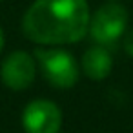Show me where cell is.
<instances>
[{
  "label": "cell",
  "instance_id": "1",
  "mask_svg": "<svg viewBox=\"0 0 133 133\" xmlns=\"http://www.w3.org/2000/svg\"><path fill=\"white\" fill-rule=\"evenodd\" d=\"M88 0H35L22 18L24 35L38 46L80 42L89 31Z\"/></svg>",
  "mask_w": 133,
  "mask_h": 133
},
{
  "label": "cell",
  "instance_id": "2",
  "mask_svg": "<svg viewBox=\"0 0 133 133\" xmlns=\"http://www.w3.org/2000/svg\"><path fill=\"white\" fill-rule=\"evenodd\" d=\"M35 58L37 64H40L44 78L58 89H69L78 82V64L75 57L60 48H38L35 49Z\"/></svg>",
  "mask_w": 133,
  "mask_h": 133
},
{
  "label": "cell",
  "instance_id": "3",
  "mask_svg": "<svg viewBox=\"0 0 133 133\" xmlns=\"http://www.w3.org/2000/svg\"><path fill=\"white\" fill-rule=\"evenodd\" d=\"M128 9L118 2L100 6L89 20V37L100 46H111L120 40L128 28Z\"/></svg>",
  "mask_w": 133,
  "mask_h": 133
},
{
  "label": "cell",
  "instance_id": "4",
  "mask_svg": "<svg viewBox=\"0 0 133 133\" xmlns=\"http://www.w3.org/2000/svg\"><path fill=\"white\" fill-rule=\"evenodd\" d=\"M37 77V58L28 51H13L9 53L2 66H0V78L4 86L13 91L28 89Z\"/></svg>",
  "mask_w": 133,
  "mask_h": 133
},
{
  "label": "cell",
  "instance_id": "5",
  "mask_svg": "<svg viewBox=\"0 0 133 133\" xmlns=\"http://www.w3.org/2000/svg\"><path fill=\"white\" fill-rule=\"evenodd\" d=\"M60 126L62 111L53 100H31L22 111V128L26 133H58Z\"/></svg>",
  "mask_w": 133,
  "mask_h": 133
},
{
  "label": "cell",
  "instance_id": "6",
  "mask_svg": "<svg viewBox=\"0 0 133 133\" xmlns=\"http://www.w3.org/2000/svg\"><path fill=\"white\" fill-rule=\"evenodd\" d=\"M80 68L89 80L100 82V80L109 77V73L113 69V57L106 46L97 44V46H91L84 51L82 60H80Z\"/></svg>",
  "mask_w": 133,
  "mask_h": 133
},
{
  "label": "cell",
  "instance_id": "7",
  "mask_svg": "<svg viewBox=\"0 0 133 133\" xmlns=\"http://www.w3.org/2000/svg\"><path fill=\"white\" fill-rule=\"evenodd\" d=\"M122 48H124L126 55H129L133 58V28L124 33V37H122Z\"/></svg>",
  "mask_w": 133,
  "mask_h": 133
},
{
  "label": "cell",
  "instance_id": "8",
  "mask_svg": "<svg viewBox=\"0 0 133 133\" xmlns=\"http://www.w3.org/2000/svg\"><path fill=\"white\" fill-rule=\"evenodd\" d=\"M4 42H6V38H4V29H2V26H0V51L4 49Z\"/></svg>",
  "mask_w": 133,
  "mask_h": 133
},
{
  "label": "cell",
  "instance_id": "9",
  "mask_svg": "<svg viewBox=\"0 0 133 133\" xmlns=\"http://www.w3.org/2000/svg\"><path fill=\"white\" fill-rule=\"evenodd\" d=\"M108 2H117V0H108Z\"/></svg>",
  "mask_w": 133,
  "mask_h": 133
},
{
  "label": "cell",
  "instance_id": "10",
  "mask_svg": "<svg viewBox=\"0 0 133 133\" xmlns=\"http://www.w3.org/2000/svg\"><path fill=\"white\" fill-rule=\"evenodd\" d=\"M0 2H2V0H0Z\"/></svg>",
  "mask_w": 133,
  "mask_h": 133
}]
</instances>
